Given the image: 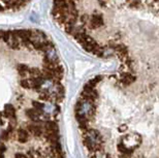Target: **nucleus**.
<instances>
[{
	"label": "nucleus",
	"mask_w": 159,
	"mask_h": 158,
	"mask_svg": "<svg viewBox=\"0 0 159 158\" xmlns=\"http://www.w3.org/2000/svg\"><path fill=\"white\" fill-rule=\"evenodd\" d=\"M31 0H0V13L13 11L26 6Z\"/></svg>",
	"instance_id": "nucleus-2"
},
{
	"label": "nucleus",
	"mask_w": 159,
	"mask_h": 158,
	"mask_svg": "<svg viewBox=\"0 0 159 158\" xmlns=\"http://www.w3.org/2000/svg\"><path fill=\"white\" fill-rule=\"evenodd\" d=\"M96 111V104L94 101L81 96L76 105V117L78 123L89 122Z\"/></svg>",
	"instance_id": "nucleus-1"
}]
</instances>
